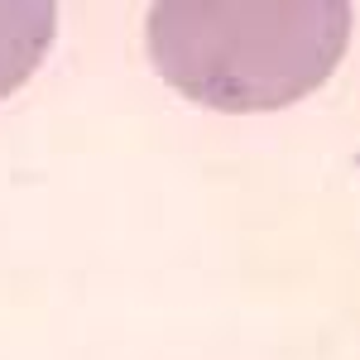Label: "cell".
Instances as JSON below:
<instances>
[{
  "mask_svg": "<svg viewBox=\"0 0 360 360\" xmlns=\"http://www.w3.org/2000/svg\"><path fill=\"white\" fill-rule=\"evenodd\" d=\"M144 39L159 77L183 96L212 111H278L332 77L351 39V5L164 0L149 10Z\"/></svg>",
  "mask_w": 360,
  "mask_h": 360,
  "instance_id": "6da1fadb",
  "label": "cell"
},
{
  "mask_svg": "<svg viewBox=\"0 0 360 360\" xmlns=\"http://www.w3.org/2000/svg\"><path fill=\"white\" fill-rule=\"evenodd\" d=\"M58 5L53 0H0V96L20 91L53 49Z\"/></svg>",
  "mask_w": 360,
  "mask_h": 360,
  "instance_id": "7a4b0ae2",
  "label": "cell"
}]
</instances>
